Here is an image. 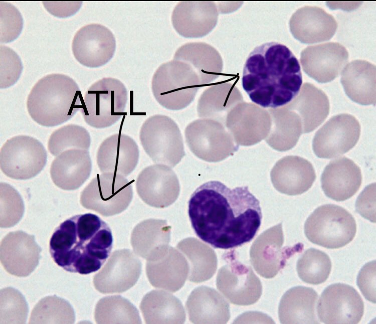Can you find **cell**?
Masks as SVG:
<instances>
[{"mask_svg":"<svg viewBox=\"0 0 376 324\" xmlns=\"http://www.w3.org/2000/svg\"><path fill=\"white\" fill-rule=\"evenodd\" d=\"M197 236L215 248L229 249L251 241L262 218L259 200L247 187L231 189L217 181L201 185L189 201Z\"/></svg>","mask_w":376,"mask_h":324,"instance_id":"obj_1","label":"cell"},{"mask_svg":"<svg viewBox=\"0 0 376 324\" xmlns=\"http://www.w3.org/2000/svg\"><path fill=\"white\" fill-rule=\"evenodd\" d=\"M302 83L298 60L287 47L277 42L256 47L244 67L243 88L252 102L263 107L288 104L298 94Z\"/></svg>","mask_w":376,"mask_h":324,"instance_id":"obj_2","label":"cell"},{"mask_svg":"<svg viewBox=\"0 0 376 324\" xmlns=\"http://www.w3.org/2000/svg\"><path fill=\"white\" fill-rule=\"evenodd\" d=\"M113 236L108 224L86 213L62 222L50 241L54 262L67 271L88 274L98 270L109 256Z\"/></svg>","mask_w":376,"mask_h":324,"instance_id":"obj_3","label":"cell"},{"mask_svg":"<svg viewBox=\"0 0 376 324\" xmlns=\"http://www.w3.org/2000/svg\"><path fill=\"white\" fill-rule=\"evenodd\" d=\"M80 88L70 77L59 73L47 75L34 86L27 99L31 117L38 124L54 127L68 121L82 108Z\"/></svg>","mask_w":376,"mask_h":324,"instance_id":"obj_4","label":"cell"},{"mask_svg":"<svg viewBox=\"0 0 376 324\" xmlns=\"http://www.w3.org/2000/svg\"><path fill=\"white\" fill-rule=\"evenodd\" d=\"M201 84L198 74L189 64L173 59L156 70L151 80V90L161 106L179 110L193 101Z\"/></svg>","mask_w":376,"mask_h":324,"instance_id":"obj_5","label":"cell"},{"mask_svg":"<svg viewBox=\"0 0 376 324\" xmlns=\"http://www.w3.org/2000/svg\"><path fill=\"white\" fill-rule=\"evenodd\" d=\"M128 92L119 80L103 78L87 90L81 112L86 123L95 128H104L116 123L124 114Z\"/></svg>","mask_w":376,"mask_h":324,"instance_id":"obj_6","label":"cell"},{"mask_svg":"<svg viewBox=\"0 0 376 324\" xmlns=\"http://www.w3.org/2000/svg\"><path fill=\"white\" fill-rule=\"evenodd\" d=\"M356 231L355 221L347 210L334 204L322 205L308 217L304 232L312 243L329 249L351 242Z\"/></svg>","mask_w":376,"mask_h":324,"instance_id":"obj_7","label":"cell"},{"mask_svg":"<svg viewBox=\"0 0 376 324\" xmlns=\"http://www.w3.org/2000/svg\"><path fill=\"white\" fill-rule=\"evenodd\" d=\"M139 138L144 150L155 163L173 167L184 155L180 131L168 116L156 114L146 119Z\"/></svg>","mask_w":376,"mask_h":324,"instance_id":"obj_8","label":"cell"},{"mask_svg":"<svg viewBox=\"0 0 376 324\" xmlns=\"http://www.w3.org/2000/svg\"><path fill=\"white\" fill-rule=\"evenodd\" d=\"M131 183L118 174H97L82 191L81 204L84 208L104 216L119 214L131 202Z\"/></svg>","mask_w":376,"mask_h":324,"instance_id":"obj_9","label":"cell"},{"mask_svg":"<svg viewBox=\"0 0 376 324\" xmlns=\"http://www.w3.org/2000/svg\"><path fill=\"white\" fill-rule=\"evenodd\" d=\"M47 160V153L43 144L30 136H14L1 149V169L13 179L25 180L35 177L43 170Z\"/></svg>","mask_w":376,"mask_h":324,"instance_id":"obj_10","label":"cell"},{"mask_svg":"<svg viewBox=\"0 0 376 324\" xmlns=\"http://www.w3.org/2000/svg\"><path fill=\"white\" fill-rule=\"evenodd\" d=\"M226 264L219 270L216 285L230 302L248 305L257 302L261 296L262 286L252 268L240 262L234 255L224 257Z\"/></svg>","mask_w":376,"mask_h":324,"instance_id":"obj_11","label":"cell"},{"mask_svg":"<svg viewBox=\"0 0 376 324\" xmlns=\"http://www.w3.org/2000/svg\"><path fill=\"white\" fill-rule=\"evenodd\" d=\"M363 300L352 286L341 283L327 286L319 298L317 313L324 323L354 324L361 320Z\"/></svg>","mask_w":376,"mask_h":324,"instance_id":"obj_12","label":"cell"},{"mask_svg":"<svg viewBox=\"0 0 376 324\" xmlns=\"http://www.w3.org/2000/svg\"><path fill=\"white\" fill-rule=\"evenodd\" d=\"M360 133V124L355 117L347 113L334 116L315 133L313 151L319 158L338 157L355 146Z\"/></svg>","mask_w":376,"mask_h":324,"instance_id":"obj_13","label":"cell"},{"mask_svg":"<svg viewBox=\"0 0 376 324\" xmlns=\"http://www.w3.org/2000/svg\"><path fill=\"white\" fill-rule=\"evenodd\" d=\"M283 243L282 223L264 232L253 243L250 251L251 262L261 276L274 277L285 266L287 260L303 248L301 244L283 247Z\"/></svg>","mask_w":376,"mask_h":324,"instance_id":"obj_14","label":"cell"},{"mask_svg":"<svg viewBox=\"0 0 376 324\" xmlns=\"http://www.w3.org/2000/svg\"><path fill=\"white\" fill-rule=\"evenodd\" d=\"M77 61L89 68L104 66L113 58L116 40L113 33L99 24L82 27L75 34L72 44Z\"/></svg>","mask_w":376,"mask_h":324,"instance_id":"obj_15","label":"cell"},{"mask_svg":"<svg viewBox=\"0 0 376 324\" xmlns=\"http://www.w3.org/2000/svg\"><path fill=\"white\" fill-rule=\"evenodd\" d=\"M141 271V263L130 250H116L93 277L95 288L102 293H121L132 287Z\"/></svg>","mask_w":376,"mask_h":324,"instance_id":"obj_16","label":"cell"},{"mask_svg":"<svg viewBox=\"0 0 376 324\" xmlns=\"http://www.w3.org/2000/svg\"><path fill=\"white\" fill-rule=\"evenodd\" d=\"M348 59L346 49L337 42L310 46L300 54L303 71L321 83L331 82L337 77Z\"/></svg>","mask_w":376,"mask_h":324,"instance_id":"obj_17","label":"cell"},{"mask_svg":"<svg viewBox=\"0 0 376 324\" xmlns=\"http://www.w3.org/2000/svg\"><path fill=\"white\" fill-rule=\"evenodd\" d=\"M41 251L34 235L21 230L11 232L1 241V261L11 274L26 277L38 266Z\"/></svg>","mask_w":376,"mask_h":324,"instance_id":"obj_18","label":"cell"},{"mask_svg":"<svg viewBox=\"0 0 376 324\" xmlns=\"http://www.w3.org/2000/svg\"><path fill=\"white\" fill-rule=\"evenodd\" d=\"M136 191L147 204L157 208L171 205L179 190L177 177L170 167L155 164L144 169L136 182Z\"/></svg>","mask_w":376,"mask_h":324,"instance_id":"obj_19","label":"cell"},{"mask_svg":"<svg viewBox=\"0 0 376 324\" xmlns=\"http://www.w3.org/2000/svg\"><path fill=\"white\" fill-rule=\"evenodd\" d=\"M289 27L296 40L304 44H313L330 40L337 25L334 18L322 8L305 6L293 14Z\"/></svg>","mask_w":376,"mask_h":324,"instance_id":"obj_20","label":"cell"},{"mask_svg":"<svg viewBox=\"0 0 376 324\" xmlns=\"http://www.w3.org/2000/svg\"><path fill=\"white\" fill-rule=\"evenodd\" d=\"M139 149L134 139L128 135L117 133L105 139L100 145L97 162L100 171L128 176L135 168Z\"/></svg>","mask_w":376,"mask_h":324,"instance_id":"obj_21","label":"cell"},{"mask_svg":"<svg viewBox=\"0 0 376 324\" xmlns=\"http://www.w3.org/2000/svg\"><path fill=\"white\" fill-rule=\"evenodd\" d=\"M361 181L359 168L344 156L330 161L321 178L325 195L336 201H343L353 196L359 190Z\"/></svg>","mask_w":376,"mask_h":324,"instance_id":"obj_22","label":"cell"},{"mask_svg":"<svg viewBox=\"0 0 376 324\" xmlns=\"http://www.w3.org/2000/svg\"><path fill=\"white\" fill-rule=\"evenodd\" d=\"M271 177L274 187L278 191L294 196L308 190L315 180L316 174L308 160L298 156L290 155L276 164Z\"/></svg>","mask_w":376,"mask_h":324,"instance_id":"obj_23","label":"cell"},{"mask_svg":"<svg viewBox=\"0 0 376 324\" xmlns=\"http://www.w3.org/2000/svg\"><path fill=\"white\" fill-rule=\"evenodd\" d=\"M92 161L88 150L70 149L62 152L53 161L50 168L54 183L64 190L80 187L89 177Z\"/></svg>","mask_w":376,"mask_h":324,"instance_id":"obj_24","label":"cell"},{"mask_svg":"<svg viewBox=\"0 0 376 324\" xmlns=\"http://www.w3.org/2000/svg\"><path fill=\"white\" fill-rule=\"evenodd\" d=\"M146 273L154 287L174 292L183 285L189 275V266L184 257L170 247L158 258L147 261Z\"/></svg>","mask_w":376,"mask_h":324,"instance_id":"obj_25","label":"cell"},{"mask_svg":"<svg viewBox=\"0 0 376 324\" xmlns=\"http://www.w3.org/2000/svg\"><path fill=\"white\" fill-rule=\"evenodd\" d=\"M186 307L190 320L195 323H225L230 317L227 301L208 286L195 288L187 300Z\"/></svg>","mask_w":376,"mask_h":324,"instance_id":"obj_26","label":"cell"},{"mask_svg":"<svg viewBox=\"0 0 376 324\" xmlns=\"http://www.w3.org/2000/svg\"><path fill=\"white\" fill-rule=\"evenodd\" d=\"M300 117L302 133L318 127L327 117L330 109L326 94L309 83H305L298 94L285 106Z\"/></svg>","mask_w":376,"mask_h":324,"instance_id":"obj_27","label":"cell"},{"mask_svg":"<svg viewBox=\"0 0 376 324\" xmlns=\"http://www.w3.org/2000/svg\"><path fill=\"white\" fill-rule=\"evenodd\" d=\"M341 83L347 96L363 105H375V66L363 60L347 64L342 71Z\"/></svg>","mask_w":376,"mask_h":324,"instance_id":"obj_28","label":"cell"},{"mask_svg":"<svg viewBox=\"0 0 376 324\" xmlns=\"http://www.w3.org/2000/svg\"><path fill=\"white\" fill-rule=\"evenodd\" d=\"M318 294L312 288L292 287L282 296L278 315L281 323H318L316 304Z\"/></svg>","mask_w":376,"mask_h":324,"instance_id":"obj_29","label":"cell"},{"mask_svg":"<svg viewBox=\"0 0 376 324\" xmlns=\"http://www.w3.org/2000/svg\"><path fill=\"white\" fill-rule=\"evenodd\" d=\"M170 230L164 221L149 220L134 229L131 238L132 247L136 254L147 259L154 260L168 248Z\"/></svg>","mask_w":376,"mask_h":324,"instance_id":"obj_30","label":"cell"},{"mask_svg":"<svg viewBox=\"0 0 376 324\" xmlns=\"http://www.w3.org/2000/svg\"><path fill=\"white\" fill-rule=\"evenodd\" d=\"M144 320L148 323H183L185 313L180 301L163 290H155L143 297L141 304Z\"/></svg>","mask_w":376,"mask_h":324,"instance_id":"obj_31","label":"cell"},{"mask_svg":"<svg viewBox=\"0 0 376 324\" xmlns=\"http://www.w3.org/2000/svg\"><path fill=\"white\" fill-rule=\"evenodd\" d=\"M272 117V128L266 139L273 148L281 151L293 148L302 133V126L299 116L285 106L270 109Z\"/></svg>","mask_w":376,"mask_h":324,"instance_id":"obj_32","label":"cell"},{"mask_svg":"<svg viewBox=\"0 0 376 324\" xmlns=\"http://www.w3.org/2000/svg\"><path fill=\"white\" fill-rule=\"evenodd\" d=\"M177 247L188 260L190 281L198 283L212 277L218 264L217 256L213 249L192 238L183 240Z\"/></svg>","mask_w":376,"mask_h":324,"instance_id":"obj_33","label":"cell"},{"mask_svg":"<svg viewBox=\"0 0 376 324\" xmlns=\"http://www.w3.org/2000/svg\"><path fill=\"white\" fill-rule=\"evenodd\" d=\"M206 3L182 2L174 8L171 15L173 27L186 38H198L208 33Z\"/></svg>","mask_w":376,"mask_h":324,"instance_id":"obj_34","label":"cell"},{"mask_svg":"<svg viewBox=\"0 0 376 324\" xmlns=\"http://www.w3.org/2000/svg\"><path fill=\"white\" fill-rule=\"evenodd\" d=\"M138 310L120 295L108 296L98 302L94 317L98 323H141Z\"/></svg>","mask_w":376,"mask_h":324,"instance_id":"obj_35","label":"cell"},{"mask_svg":"<svg viewBox=\"0 0 376 324\" xmlns=\"http://www.w3.org/2000/svg\"><path fill=\"white\" fill-rule=\"evenodd\" d=\"M74 309L65 299L55 295L41 299L35 306L30 318V323H73Z\"/></svg>","mask_w":376,"mask_h":324,"instance_id":"obj_36","label":"cell"},{"mask_svg":"<svg viewBox=\"0 0 376 324\" xmlns=\"http://www.w3.org/2000/svg\"><path fill=\"white\" fill-rule=\"evenodd\" d=\"M296 268L298 274L303 281L319 284L328 277L331 270V262L324 252L310 248L299 258Z\"/></svg>","mask_w":376,"mask_h":324,"instance_id":"obj_37","label":"cell"},{"mask_svg":"<svg viewBox=\"0 0 376 324\" xmlns=\"http://www.w3.org/2000/svg\"><path fill=\"white\" fill-rule=\"evenodd\" d=\"M91 144L89 132L84 127L74 124L63 126L55 130L48 141V149L54 156L70 149L88 150Z\"/></svg>","mask_w":376,"mask_h":324,"instance_id":"obj_38","label":"cell"},{"mask_svg":"<svg viewBox=\"0 0 376 324\" xmlns=\"http://www.w3.org/2000/svg\"><path fill=\"white\" fill-rule=\"evenodd\" d=\"M0 306L1 323H26L28 305L18 290L11 287L1 289Z\"/></svg>","mask_w":376,"mask_h":324,"instance_id":"obj_39","label":"cell"},{"mask_svg":"<svg viewBox=\"0 0 376 324\" xmlns=\"http://www.w3.org/2000/svg\"><path fill=\"white\" fill-rule=\"evenodd\" d=\"M0 225L10 228L17 224L24 213V204L19 192L6 183L0 185Z\"/></svg>","mask_w":376,"mask_h":324,"instance_id":"obj_40","label":"cell"},{"mask_svg":"<svg viewBox=\"0 0 376 324\" xmlns=\"http://www.w3.org/2000/svg\"><path fill=\"white\" fill-rule=\"evenodd\" d=\"M0 42L14 41L21 34L24 25L22 16L18 9L10 3L0 2Z\"/></svg>","mask_w":376,"mask_h":324,"instance_id":"obj_41","label":"cell"},{"mask_svg":"<svg viewBox=\"0 0 376 324\" xmlns=\"http://www.w3.org/2000/svg\"><path fill=\"white\" fill-rule=\"evenodd\" d=\"M0 57V87L1 89H5L18 81L23 67L19 55L7 46L1 45Z\"/></svg>","mask_w":376,"mask_h":324,"instance_id":"obj_42","label":"cell"},{"mask_svg":"<svg viewBox=\"0 0 376 324\" xmlns=\"http://www.w3.org/2000/svg\"><path fill=\"white\" fill-rule=\"evenodd\" d=\"M357 284L364 297L375 303V261L366 263L360 269Z\"/></svg>","mask_w":376,"mask_h":324,"instance_id":"obj_43","label":"cell"},{"mask_svg":"<svg viewBox=\"0 0 376 324\" xmlns=\"http://www.w3.org/2000/svg\"><path fill=\"white\" fill-rule=\"evenodd\" d=\"M375 183L367 186L360 194L355 203L356 211L372 222H375Z\"/></svg>","mask_w":376,"mask_h":324,"instance_id":"obj_44","label":"cell"},{"mask_svg":"<svg viewBox=\"0 0 376 324\" xmlns=\"http://www.w3.org/2000/svg\"><path fill=\"white\" fill-rule=\"evenodd\" d=\"M47 11L59 18H66L75 15L80 9L82 2H43Z\"/></svg>","mask_w":376,"mask_h":324,"instance_id":"obj_45","label":"cell"},{"mask_svg":"<svg viewBox=\"0 0 376 324\" xmlns=\"http://www.w3.org/2000/svg\"><path fill=\"white\" fill-rule=\"evenodd\" d=\"M234 323H274L265 314L258 312H248L239 316Z\"/></svg>","mask_w":376,"mask_h":324,"instance_id":"obj_46","label":"cell"}]
</instances>
